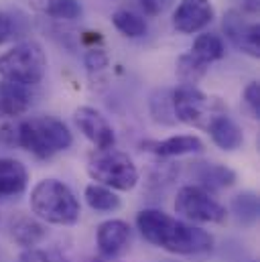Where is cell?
I'll return each mask as SVG.
<instances>
[{"instance_id":"1","label":"cell","mask_w":260,"mask_h":262,"mask_svg":"<svg viewBox=\"0 0 260 262\" xmlns=\"http://www.w3.org/2000/svg\"><path fill=\"white\" fill-rule=\"evenodd\" d=\"M136 228L140 230L146 242L171 254L193 256V254L209 252L213 248V236L209 232L195 228L187 222H181L155 207L138 211Z\"/></svg>"},{"instance_id":"2","label":"cell","mask_w":260,"mask_h":262,"mask_svg":"<svg viewBox=\"0 0 260 262\" xmlns=\"http://www.w3.org/2000/svg\"><path fill=\"white\" fill-rule=\"evenodd\" d=\"M73 144V136L63 120L55 116H31L16 122V146L37 159H51Z\"/></svg>"},{"instance_id":"3","label":"cell","mask_w":260,"mask_h":262,"mask_svg":"<svg viewBox=\"0 0 260 262\" xmlns=\"http://www.w3.org/2000/svg\"><path fill=\"white\" fill-rule=\"evenodd\" d=\"M31 209L39 220L53 226H73L81 215L79 199L57 179H43L33 187Z\"/></svg>"},{"instance_id":"4","label":"cell","mask_w":260,"mask_h":262,"mask_svg":"<svg viewBox=\"0 0 260 262\" xmlns=\"http://www.w3.org/2000/svg\"><path fill=\"white\" fill-rule=\"evenodd\" d=\"M88 175L94 183L112 191H130L138 183V169L128 152L110 148H94L88 155Z\"/></svg>"},{"instance_id":"5","label":"cell","mask_w":260,"mask_h":262,"mask_svg":"<svg viewBox=\"0 0 260 262\" xmlns=\"http://www.w3.org/2000/svg\"><path fill=\"white\" fill-rule=\"evenodd\" d=\"M47 73V55L37 41H20L0 55V79L37 88Z\"/></svg>"},{"instance_id":"6","label":"cell","mask_w":260,"mask_h":262,"mask_svg":"<svg viewBox=\"0 0 260 262\" xmlns=\"http://www.w3.org/2000/svg\"><path fill=\"white\" fill-rule=\"evenodd\" d=\"M173 110L177 122L205 132L215 118L228 114V106L218 96H209L197 85H179L173 90Z\"/></svg>"},{"instance_id":"7","label":"cell","mask_w":260,"mask_h":262,"mask_svg":"<svg viewBox=\"0 0 260 262\" xmlns=\"http://www.w3.org/2000/svg\"><path fill=\"white\" fill-rule=\"evenodd\" d=\"M175 211L195 224H224L228 217L226 207L199 185H185L177 191Z\"/></svg>"},{"instance_id":"8","label":"cell","mask_w":260,"mask_h":262,"mask_svg":"<svg viewBox=\"0 0 260 262\" xmlns=\"http://www.w3.org/2000/svg\"><path fill=\"white\" fill-rule=\"evenodd\" d=\"M222 29L240 53H246L254 59L260 55V27L256 12L232 8L224 14Z\"/></svg>"},{"instance_id":"9","label":"cell","mask_w":260,"mask_h":262,"mask_svg":"<svg viewBox=\"0 0 260 262\" xmlns=\"http://www.w3.org/2000/svg\"><path fill=\"white\" fill-rule=\"evenodd\" d=\"M73 120L81 134L96 146V148H110L116 142V132L110 120L92 106H79L73 112Z\"/></svg>"},{"instance_id":"10","label":"cell","mask_w":260,"mask_h":262,"mask_svg":"<svg viewBox=\"0 0 260 262\" xmlns=\"http://www.w3.org/2000/svg\"><path fill=\"white\" fill-rule=\"evenodd\" d=\"M211 0H179L173 12V27L181 35H195L213 20Z\"/></svg>"},{"instance_id":"11","label":"cell","mask_w":260,"mask_h":262,"mask_svg":"<svg viewBox=\"0 0 260 262\" xmlns=\"http://www.w3.org/2000/svg\"><path fill=\"white\" fill-rule=\"evenodd\" d=\"M130 226L124 220H106L96 230V242L98 250L104 258H118L122 256L130 246Z\"/></svg>"},{"instance_id":"12","label":"cell","mask_w":260,"mask_h":262,"mask_svg":"<svg viewBox=\"0 0 260 262\" xmlns=\"http://www.w3.org/2000/svg\"><path fill=\"white\" fill-rule=\"evenodd\" d=\"M140 146H142V150H148L159 159L195 155L205 148L203 140L195 134H177V136H169L165 140H144Z\"/></svg>"},{"instance_id":"13","label":"cell","mask_w":260,"mask_h":262,"mask_svg":"<svg viewBox=\"0 0 260 262\" xmlns=\"http://www.w3.org/2000/svg\"><path fill=\"white\" fill-rule=\"evenodd\" d=\"M35 100V88L0 79V116L16 118L29 112Z\"/></svg>"},{"instance_id":"14","label":"cell","mask_w":260,"mask_h":262,"mask_svg":"<svg viewBox=\"0 0 260 262\" xmlns=\"http://www.w3.org/2000/svg\"><path fill=\"white\" fill-rule=\"evenodd\" d=\"M29 185L27 167L10 157H0V199H12L25 193Z\"/></svg>"},{"instance_id":"15","label":"cell","mask_w":260,"mask_h":262,"mask_svg":"<svg viewBox=\"0 0 260 262\" xmlns=\"http://www.w3.org/2000/svg\"><path fill=\"white\" fill-rule=\"evenodd\" d=\"M193 175L199 181V187H203L209 193L228 189L236 183V173L220 163H193Z\"/></svg>"},{"instance_id":"16","label":"cell","mask_w":260,"mask_h":262,"mask_svg":"<svg viewBox=\"0 0 260 262\" xmlns=\"http://www.w3.org/2000/svg\"><path fill=\"white\" fill-rule=\"evenodd\" d=\"M8 232H10V238L20 248H35L47 234L45 226L39 220L31 217V215H25V213H18V215L10 217Z\"/></svg>"},{"instance_id":"17","label":"cell","mask_w":260,"mask_h":262,"mask_svg":"<svg viewBox=\"0 0 260 262\" xmlns=\"http://www.w3.org/2000/svg\"><path fill=\"white\" fill-rule=\"evenodd\" d=\"M207 134L211 136V140H213L215 146H220L222 150H228V152L238 150L242 146V142H244L242 128L228 114L215 118L211 122V126L207 128Z\"/></svg>"},{"instance_id":"18","label":"cell","mask_w":260,"mask_h":262,"mask_svg":"<svg viewBox=\"0 0 260 262\" xmlns=\"http://www.w3.org/2000/svg\"><path fill=\"white\" fill-rule=\"evenodd\" d=\"M39 12L57 20H77L83 12L79 0H29Z\"/></svg>"},{"instance_id":"19","label":"cell","mask_w":260,"mask_h":262,"mask_svg":"<svg viewBox=\"0 0 260 262\" xmlns=\"http://www.w3.org/2000/svg\"><path fill=\"white\" fill-rule=\"evenodd\" d=\"M197 59H201L203 63H213V61H220L224 55H226V45H224V39L215 33H201L197 35L191 45V51Z\"/></svg>"},{"instance_id":"20","label":"cell","mask_w":260,"mask_h":262,"mask_svg":"<svg viewBox=\"0 0 260 262\" xmlns=\"http://www.w3.org/2000/svg\"><path fill=\"white\" fill-rule=\"evenodd\" d=\"M112 25L116 27L118 33H122L128 39L144 37L146 31H148V25H146L144 16H140L132 10H126V8H120V10L112 12Z\"/></svg>"},{"instance_id":"21","label":"cell","mask_w":260,"mask_h":262,"mask_svg":"<svg viewBox=\"0 0 260 262\" xmlns=\"http://www.w3.org/2000/svg\"><path fill=\"white\" fill-rule=\"evenodd\" d=\"M150 114H153V120L159 124H165V126L177 124L175 110H173V90L163 88L150 96Z\"/></svg>"},{"instance_id":"22","label":"cell","mask_w":260,"mask_h":262,"mask_svg":"<svg viewBox=\"0 0 260 262\" xmlns=\"http://www.w3.org/2000/svg\"><path fill=\"white\" fill-rule=\"evenodd\" d=\"M83 195H85L88 205L96 211H116L122 205L120 197L116 195L112 189H108L104 185H98V183H90L85 187Z\"/></svg>"},{"instance_id":"23","label":"cell","mask_w":260,"mask_h":262,"mask_svg":"<svg viewBox=\"0 0 260 262\" xmlns=\"http://www.w3.org/2000/svg\"><path fill=\"white\" fill-rule=\"evenodd\" d=\"M207 69H209V66L203 63L201 59H197L193 53H183L177 59L175 73H177L181 85H195L197 81L203 79V75L207 73Z\"/></svg>"},{"instance_id":"24","label":"cell","mask_w":260,"mask_h":262,"mask_svg":"<svg viewBox=\"0 0 260 262\" xmlns=\"http://www.w3.org/2000/svg\"><path fill=\"white\" fill-rule=\"evenodd\" d=\"M232 209L238 215L240 222L244 224H252L258 217V197L254 195L252 191L240 193L232 199Z\"/></svg>"},{"instance_id":"25","label":"cell","mask_w":260,"mask_h":262,"mask_svg":"<svg viewBox=\"0 0 260 262\" xmlns=\"http://www.w3.org/2000/svg\"><path fill=\"white\" fill-rule=\"evenodd\" d=\"M83 61H85L88 71H92V73H94V71H102L104 67H108V55H106V51H104L102 47L94 45V47H90V49H88V53H85Z\"/></svg>"},{"instance_id":"26","label":"cell","mask_w":260,"mask_h":262,"mask_svg":"<svg viewBox=\"0 0 260 262\" xmlns=\"http://www.w3.org/2000/svg\"><path fill=\"white\" fill-rule=\"evenodd\" d=\"M244 104L248 106V110L252 112L254 118L260 116V83L258 81H250L244 88Z\"/></svg>"},{"instance_id":"27","label":"cell","mask_w":260,"mask_h":262,"mask_svg":"<svg viewBox=\"0 0 260 262\" xmlns=\"http://www.w3.org/2000/svg\"><path fill=\"white\" fill-rule=\"evenodd\" d=\"M138 4H140V8L144 10V14H148V16H159V14H163L175 0H136Z\"/></svg>"},{"instance_id":"28","label":"cell","mask_w":260,"mask_h":262,"mask_svg":"<svg viewBox=\"0 0 260 262\" xmlns=\"http://www.w3.org/2000/svg\"><path fill=\"white\" fill-rule=\"evenodd\" d=\"M0 140L6 146H16V124L14 122H8L0 128Z\"/></svg>"},{"instance_id":"29","label":"cell","mask_w":260,"mask_h":262,"mask_svg":"<svg viewBox=\"0 0 260 262\" xmlns=\"http://www.w3.org/2000/svg\"><path fill=\"white\" fill-rule=\"evenodd\" d=\"M20 262H49V256L39 248H25L20 254Z\"/></svg>"},{"instance_id":"30","label":"cell","mask_w":260,"mask_h":262,"mask_svg":"<svg viewBox=\"0 0 260 262\" xmlns=\"http://www.w3.org/2000/svg\"><path fill=\"white\" fill-rule=\"evenodd\" d=\"M10 33H12V23H10L8 14H4L0 10V45L10 37Z\"/></svg>"},{"instance_id":"31","label":"cell","mask_w":260,"mask_h":262,"mask_svg":"<svg viewBox=\"0 0 260 262\" xmlns=\"http://www.w3.org/2000/svg\"><path fill=\"white\" fill-rule=\"evenodd\" d=\"M250 262H256V260H250Z\"/></svg>"}]
</instances>
